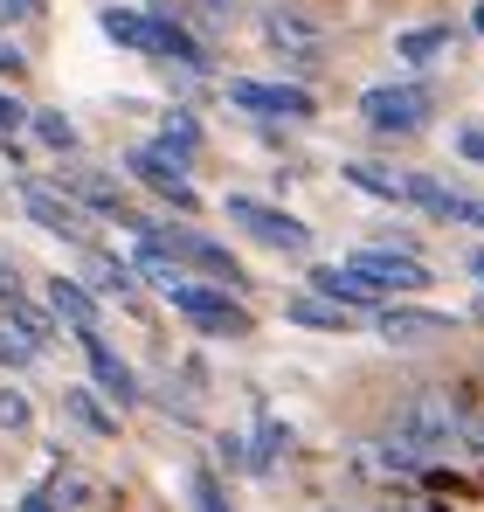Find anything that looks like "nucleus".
Here are the masks:
<instances>
[{
  "mask_svg": "<svg viewBox=\"0 0 484 512\" xmlns=\"http://www.w3.org/2000/svg\"><path fill=\"white\" fill-rule=\"evenodd\" d=\"M457 443H464V402H457V388H415L395 409L388 436H381V464L388 471H422V464H436Z\"/></svg>",
  "mask_w": 484,
  "mask_h": 512,
  "instance_id": "1",
  "label": "nucleus"
},
{
  "mask_svg": "<svg viewBox=\"0 0 484 512\" xmlns=\"http://www.w3.org/2000/svg\"><path fill=\"white\" fill-rule=\"evenodd\" d=\"M173 312L180 319H194L201 333H215V340H249V312H242L229 291H215V284H194V277H180L173 291Z\"/></svg>",
  "mask_w": 484,
  "mask_h": 512,
  "instance_id": "2",
  "label": "nucleus"
},
{
  "mask_svg": "<svg viewBox=\"0 0 484 512\" xmlns=\"http://www.w3.org/2000/svg\"><path fill=\"white\" fill-rule=\"evenodd\" d=\"M429 111H436L429 84H374L360 97V118H367L374 132H422Z\"/></svg>",
  "mask_w": 484,
  "mask_h": 512,
  "instance_id": "3",
  "label": "nucleus"
},
{
  "mask_svg": "<svg viewBox=\"0 0 484 512\" xmlns=\"http://www.w3.org/2000/svg\"><path fill=\"white\" fill-rule=\"evenodd\" d=\"M229 222H236V229H249L256 243L284 250V256H305V250H312V229H305L298 215H284V208H263V201H249V194H229Z\"/></svg>",
  "mask_w": 484,
  "mask_h": 512,
  "instance_id": "4",
  "label": "nucleus"
},
{
  "mask_svg": "<svg viewBox=\"0 0 484 512\" xmlns=\"http://www.w3.org/2000/svg\"><path fill=\"white\" fill-rule=\"evenodd\" d=\"M139 236H153L160 250H173L180 263H194L201 277H215V284H229V291H242V284H249V277H242V263H236V256L222 250V243H208V236H194V229H153V222H146Z\"/></svg>",
  "mask_w": 484,
  "mask_h": 512,
  "instance_id": "5",
  "label": "nucleus"
},
{
  "mask_svg": "<svg viewBox=\"0 0 484 512\" xmlns=\"http://www.w3.org/2000/svg\"><path fill=\"white\" fill-rule=\"evenodd\" d=\"M229 104L256 111V118H312L319 111L312 90H298V84H229Z\"/></svg>",
  "mask_w": 484,
  "mask_h": 512,
  "instance_id": "6",
  "label": "nucleus"
},
{
  "mask_svg": "<svg viewBox=\"0 0 484 512\" xmlns=\"http://www.w3.org/2000/svg\"><path fill=\"white\" fill-rule=\"evenodd\" d=\"M180 167H187V160H173L166 146H139V153H132V173H139L160 201H173V208L187 215V208H194V187H187V173H180Z\"/></svg>",
  "mask_w": 484,
  "mask_h": 512,
  "instance_id": "7",
  "label": "nucleus"
},
{
  "mask_svg": "<svg viewBox=\"0 0 484 512\" xmlns=\"http://www.w3.org/2000/svg\"><path fill=\"white\" fill-rule=\"evenodd\" d=\"M443 333H457L450 312H422V305H388L381 312V340L388 346H422V340H443Z\"/></svg>",
  "mask_w": 484,
  "mask_h": 512,
  "instance_id": "8",
  "label": "nucleus"
},
{
  "mask_svg": "<svg viewBox=\"0 0 484 512\" xmlns=\"http://www.w3.org/2000/svg\"><path fill=\"white\" fill-rule=\"evenodd\" d=\"M353 270H367L381 291H422V284H429V270H422L408 250H360V256H353Z\"/></svg>",
  "mask_w": 484,
  "mask_h": 512,
  "instance_id": "9",
  "label": "nucleus"
},
{
  "mask_svg": "<svg viewBox=\"0 0 484 512\" xmlns=\"http://www.w3.org/2000/svg\"><path fill=\"white\" fill-rule=\"evenodd\" d=\"M263 35H270L291 63H319V49H325V35L305 21V14H298V7H277V14L263 21Z\"/></svg>",
  "mask_w": 484,
  "mask_h": 512,
  "instance_id": "10",
  "label": "nucleus"
},
{
  "mask_svg": "<svg viewBox=\"0 0 484 512\" xmlns=\"http://www.w3.org/2000/svg\"><path fill=\"white\" fill-rule=\"evenodd\" d=\"M21 208H28V222H42L49 236H70V243H83V215L63 201V194H49L42 180H28V187H21Z\"/></svg>",
  "mask_w": 484,
  "mask_h": 512,
  "instance_id": "11",
  "label": "nucleus"
},
{
  "mask_svg": "<svg viewBox=\"0 0 484 512\" xmlns=\"http://www.w3.org/2000/svg\"><path fill=\"white\" fill-rule=\"evenodd\" d=\"M77 340H83V360H90L97 388H104V395H118V402H139V374H132V367H125L111 346L97 340V333H77Z\"/></svg>",
  "mask_w": 484,
  "mask_h": 512,
  "instance_id": "12",
  "label": "nucleus"
},
{
  "mask_svg": "<svg viewBox=\"0 0 484 512\" xmlns=\"http://www.w3.org/2000/svg\"><path fill=\"white\" fill-rule=\"evenodd\" d=\"M312 291L339 298V305H374V298H381V284H374L367 270H353V263H319V270H312Z\"/></svg>",
  "mask_w": 484,
  "mask_h": 512,
  "instance_id": "13",
  "label": "nucleus"
},
{
  "mask_svg": "<svg viewBox=\"0 0 484 512\" xmlns=\"http://www.w3.org/2000/svg\"><path fill=\"white\" fill-rule=\"evenodd\" d=\"M104 35L139 49V56H160V14H139V7H111L104 14Z\"/></svg>",
  "mask_w": 484,
  "mask_h": 512,
  "instance_id": "14",
  "label": "nucleus"
},
{
  "mask_svg": "<svg viewBox=\"0 0 484 512\" xmlns=\"http://www.w3.org/2000/svg\"><path fill=\"white\" fill-rule=\"evenodd\" d=\"M49 305H56V319H63L70 333H97V298H90L83 284L56 277V284H49Z\"/></svg>",
  "mask_w": 484,
  "mask_h": 512,
  "instance_id": "15",
  "label": "nucleus"
},
{
  "mask_svg": "<svg viewBox=\"0 0 484 512\" xmlns=\"http://www.w3.org/2000/svg\"><path fill=\"white\" fill-rule=\"evenodd\" d=\"M291 319L298 326H319V333H346L353 326V305H339V298H291Z\"/></svg>",
  "mask_w": 484,
  "mask_h": 512,
  "instance_id": "16",
  "label": "nucleus"
},
{
  "mask_svg": "<svg viewBox=\"0 0 484 512\" xmlns=\"http://www.w3.org/2000/svg\"><path fill=\"white\" fill-rule=\"evenodd\" d=\"M353 187H367V194H381V201H408V173H388V167H367V160H353L346 167Z\"/></svg>",
  "mask_w": 484,
  "mask_h": 512,
  "instance_id": "17",
  "label": "nucleus"
},
{
  "mask_svg": "<svg viewBox=\"0 0 484 512\" xmlns=\"http://www.w3.org/2000/svg\"><path fill=\"white\" fill-rule=\"evenodd\" d=\"M35 353H42V346H35V333H28V326L7 312V319H0V360H7V367H28Z\"/></svg>",
  "mask_w": 484,
  "mask_h": 512,
  "instance_id": "18",
  "label": "nucleus"
},
{
  "mask_svg": "<svg viewBox=\"0 0 484 512\" xmlns=\"http://www.w3.org/2000/svg\"><path fill=\"white\" fill-rule=\"evenodd\" d=\"M457 402H464V443L484 457V388L478 381H457Z\"/></svg>",
  "mask_w": 484,
  "mask_h": 512,
  "instance_id": "19",
  "label": "nucleus"
},
{
  "mask_svg": "<svg viewBox=\"0 0 484 512\" xmlns=\"http://www.w3.org/2000/svg\"><path fill=\"white\" fill-rule=\"evenodd\" d=\"M408 201H415V208H429V215H443V222H450V208H457V194H450V187H436L429 173H408Z\"/></svg>",
  "mask_w": 484,
  "mask_h": 512,
  "instance_id": "20",
  "label": "nucleus"
},
{
  "mask_svg": "<svg viewBox=\"0 0 484 512\" xmlns=\"http://www.w3.org/2000/svg\"><path fill=\"white\" fill-rule=\"evenodd\" d=\"M160 146L173 153V160H194V153H201V132H194V118H180V111H173V118H166V132H160Z\"/></svg>",
  "mask_w": 484,
  "mask_h": 512,
  "instance_id": "21",
  "label": "nucleus"
},
{
  "mask_svg": "<svg viewBox=\"0 0 484 512\" xmlns=\"http://www.w3.org/2000/svg\"><path fill=\"white\" fill-rule=\"evenodd\" d=\"M28 125H35V132H42V146H56V153H70V146H77V125H70L63 111H35Z\"/></svg>",
  "mask_w": 484,
  "mask_h": 512,
  "instance_id": "22",
  "label": "nucleus"
},
{
  "mask_svg": "<svg viewBox=\"0 0 484 512\" xmlns=\"http://www.w3.org/2000/svg\"><path fill=\"white\" fill-rule=\"evenodd\" d=\"M436 49H450V28H408V35H402V56H408V63H429Z\"/></svg>",
  "mask_w": 484,
  "mask_h": 512,
  "instance_id": "23",
  "label": "nucleus"
},
{
  "mask_svg": "<svg viewBox=\"0 0 484 512\" xmlns=\"http://www.w3.org/2000/svg\"><path fill=\"white\" fill-rule=\"evenodd\" d=\"M187 499H194V512H229L222 485H215V471H194V478H187Z\"/></svg>",
  "mask_w": 484,
  "mask_h": 512,
  "instance_id": "24",
  "label": "nucleus"
},
{
  "mask_svg": "<svg viewBox=\"0 0 484 512\" xmlns=\"http://www.w3.org/2000/svg\"><path fill=\"white\" fill-rule=\"evenodd\" d=\"M70 409H77V423H90V429H97V436H111V429H118V423H111V416H104V409H97V402H90V395H83V388H77V395H70Z\"/></svg>",
  "mask_w": 484,
  "mask_h": 512,
  "instance_id": "25",
  "label": "nucleus"
},
{
  "mask_svg": "<svg viewBox=\"0 0 484 512\" xmlns=\"http://www.w3.org/2000/svg\"><path fill=\"white\" fill-rule=\"evenodd\" d=\"M0 429H28V395L0 388Z\"/></svg>",
  "mask_w": 484,
  "mask_h": 512,
  "instance_id": "26",
  "label": "nucleus"
},
{
  "mask_svg": "<svg viewBox=\"0 0 484 512\" xmlns=\"http://www.w3.org/2000/svg\"><path fill=\"white\" fill-rule=\"evenodd\" d=\"M21 298V277H14V263H0V305H14Z\"/></svg>",
  "mask_w": 484,
  "mask_h": 512,
  "instance_id": "27",
  "label": "nucleus"
},
{
  "mask_svg": "<svg viewBox=\"0 0 484 512\" xmlns=\"http://www.w3.org/2000/svg\"><path fill=\"white\" fill-rule=\"evenodd\" d=\"M63 506H90V485L83 478H63Z\"/></svg>",
  "mask_w": 484,
  "mask_h": 512,
  "instance_id": "28",
  "label": "nucleus"
},
{
  "mask_svg": "<svg viewBox=\"0 0 484 512\" xmlns=\"http://www.w3.org/2000/svg\"><path fill=\"white\" fill-rule=\"evenodd\" d=\"M35 14V0H0V21H28Z\"/></svg>",
  "mask_w": 484,
  "mask_h": 512,
  "instance_id": "29",
  "label": "nucleus"
},
{
  "mask_svg": "<svg viewBox=\"0 0 484 512\" xmlns=\"http://www.w3.org/2000/svg\"><path fill=\"white\" fill-rule=\"evenodd\" d=\"M21 118H28V111H21V104H14V97H0V125H7V132H14V125H21Z\"/></svg>",
  "mask_w": 484,
  "mask_h": 512,
  "instance_id": "30",
  "label": "nucleus"
},
{
  "mask_svg": "<svg viewBox=\"0 0 484 512\" xmlns=\"http://www.w3.org/2000/svg\"><path fill=\"white\" fill-rule=\"evenodd\" d=\"M21 512H56V499H49V492H28V506Z\"/></svg>",
  "mask_w": 484,
  "mask_h": 512,
  "instance_id": "31",
  "label": "nucleus"
},
{
  "mask_svg": "<svg viewBox=\"0 0 484 512\" xmlns=\"http://www.w3.org/2000/svg\"><path fill=\"white\" fill-rule=\"evenodd\" d=\"M464 153H471V160H484V132H464Z\"/></svg>",
  "mask_w": 484,
  "mask_h": 512,
  "instance_id": "32",
  "label": "nucleus"
},
{
  "mask_svg": "<svg viewBox=\"0 0 484 512\" xmlns=\"http://www.w3.org/2000/svg\"><path fill=\"white\" fill-rule=\"evenodd\" d=\"M0 70H7V77H14V70H21V56H14V49H7V42H0Z\"/></svg>",
  "mask_w": 484,
  "mask_h": 512,
  "instance_id": "33",
  "label": "nucleus"
},
{
  "mask_svg": "<svg viewBox=\"0 0 484 512\" xmlns=\"http://www.w3.org/2000/svg\"><path fill=\"white\" fill-rule=\"evenodd\" d=\"M194 7H201V14H229L236 0H194Z\"/></svg>",
  "mask_w": 484,
  "mask_h": 512,
  "instance_id": "34",
  "label": "nucleus"
},
{
  "mask_svg": "<svg viewBox=\"0 0 484 512\" xmlns=\"http://www.w3.org/2000/svg\"><path fill=\"white\" fill-rule=\"evenodd\" d=\"M471 277H478V284H484V250H471Z\"/></svg>",
  "mask_w": 484,
  "mask_h": 512,
  "instance_id": "35",
  "label": "nucleus"
},
{
  "mask_svg": "<svg viewBox=\"0 0 484 512\" xmlns=\"http://www.w3.org/2000/svg\"><path fill=\"white\" fill-rule=\"evenodd\" d=\"M478 28H484V7H478Z\"/></svg>",
  "mask_w": 484,
  "mask_h": 512,
  "instance_id": "36",
  "label": "nucleus"
},
{
  "mask_svg": "<svg viewBox=\"0 0 484 512\" xmlns=\"http://www.w3.org/2000/svg\"><path fill=\"white\" fill-rule=\"evenodd\" d=\"M478 319H484V298H478Z\"/></svg>",
  "mask_w": 484,
  "mask_h": 512,
  "instance_id": "37",
  "label": "nucleus"
}]
</instances>
